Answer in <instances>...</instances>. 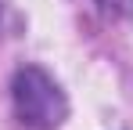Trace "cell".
I'll return each mask as SVG.
<instances>
[{"label":"cell","instance_id":"2","mask_svg":"<svg viewBox=\"0 0 133 130\" xmlns=\"http://www.w3.org/2000/svg\"><path fill=\"white\" fill-rule=\"evenodd\" d=\"M90 4L108 18H130L133 15V0H90Z\"/></svg>","mask_w":133,"mask_h":130},{"label":"cell","instance_id":"1","mask_svg":"<svg viewBox=\"0 0 133 130\" xmlns=\"http://www.w3.org/2000/svg\"><path fill=\"white\" fill-rule=\"evenodd\" d=\"M11 98H15L18 119L32 130H54V127H61L65 116H68V101L61 94V87L54 83L43 69H36V65H25V69L15 72Z\"/></svg>","mask_w":133,"mask_h":130}]
</instances>
